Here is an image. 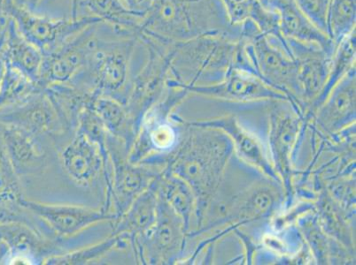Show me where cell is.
<instances>
[{
    "label": "cell",
    "instance_id": "ba28073f",
    "mask_svg": "<svg viewBox=\"0 0 356 265\" xmlns=\"http://www.w3.org/2000/svg\"><path fill=\"white\" fill-rule=\"evenodd\" d=\"M186 232L182 219L159 195L154 224L142 237L131 244L138 263L170 264L184 248Z\"/></svg>",
    "mask_w": 356,
    "mask_h": 265
},
{
    "label": "cell",
    "instance_id": "b9f144b4",
    "mask_svg": "<svg viewBox=\"0 0 356 265\" xmlns=\"http://www.w3.org/2000/svg\"><path fill=\"white\" fill-rule=\"evenodd\" d=\"M79 9H77V0H72V10H71V18H79Z\"/></svg>",
    "mask_w": 356,
    "mask_h": 265
},
{
    "label": "cell",
    "instance_id": "83f0119b",
    "mask_svg": "<svg viewBox=\"0 0 356 265\" xmlns=\"http://www.w3.org/2000/svg\"><path fill=\"white\" fill-rule=\"evenodd\" d=\"M355 31L346 37L337 46L332 55L328 79L316 101L325 103L332 89L355 67Z\"/></svg>",
    "mask_w": 356,
    "mask_h": 265
},
{
    "label": "cell",
    "instance_id": "f35d334b",
    "mask_svg": "<svg viewBox=\"0 0 356 265\" xmlns=\"http://www.w3.org/2000/svg\"><path fill=\"white\" fill-rule=\"evenodd\" d=\"M265 241L268 242L270 248H273V250H276L277 252H286V250L284 243H282V242H281L277 238L270 237V236H268V238L265 239Z\"/></svg>",
    "mask_w": 356,
    "mask_h": 265
},
{
    "label": "cell",
    "instance_id": "7402d4cb",
    "mask_svg": "<svg viewBox=\"0 0 356 265\" xmlns=\"http://www.w3.org/2000/svg\"><path fill=\"white\" fill-rule=\"evenodd\" d=\"M89 108L96 113L108 134L124 142L129 151L137 134V127L124 103L110 96L93 93Z\"/></svg>",
    "mask_w": 356,
    "mask_h": 265
},
{
    "label": "cell",
    "instance_id": "4fadbf2b",
    "mask_svg": "<svg viewBox=\"0 0 356 265\" xmlns=\"http://www.w3.org/2000/svg\"><path fill=\"white\" fill-rule=\"evenodd\" d=\"M0 123L18 126L40 137L58 139L70 132L44 89L18 105L0 109Z\"/></svg>",
    "mask_w": 356,
    "mask_h": 265
},
{
    "label": "cell",
    "instance_id": "d590c367",
    "mask_svg": "<svg viewBox=\"0 0 356 265\" xmlns=\"http://www.w3.org/2000/svg\"><path fill=\"white\" fill-rule=\"evenodd\" d=\"M26 212L27 210L22 207H13L0 203V225L9 222H22L33 225Z\"/></svg>",
    "mask_w": 356,
    "mask_h": 265
},
{
    "label": "cell",
    "instance_id": "e0dca14e",
    "mask_svg": "<svg viewBox=\"0 0 356 265\" xmlns=\"http://www.w3.org/2000/svg\"><path fill=\"white\" fill-rule=\"evenodd\" d=\"M268 6L280 14L281 32L286 40L317 45L331 56L334 53L332 38L307 17L294 0H270Z\"/></svg>",
    "mask_w": 356,
    "mask_h": 265
},
{
    "label": "cell",
    "instance_id": "7bdbcfd3",
    "mask_svg": "<svg viewBox=\"0 0 356 265\" xmlns=\"http://www.w3.org/2000/svg\"><path fill=\"white\" fill-rule=\"evenodd\" d=\"M257 1L260 2L261 4L264 5V6H268L270 0H257Z\"/></svg>",
    "mask_w": 356,
    "mask_h": 265
},
{
    "label": "cell",
    "instance_id": "5bb4252c",
    "mask_svg": "<svg viewBox=\"0 0 356 265\" xmlns=\"http://www.w3.org/2000/svg\"><path fill=\"white\" fill-rule=\"evenodd\" d=\"M0 243L6 248V264H43L63 253L57 242L45 237L35 225L9 222L0 225Z\"/></svg>",
    "mask_w": 356,
    "mask_h": 265
},
{
    "label": "cell",
    "instance_id": "cb8c5ba5",
    "mask_svg": "<svg viewBox=\"0 0 356 265\" xmlns=\"http://www.w3.org/2000/svg\"><path fill=\"white\" fill-rule=\"evenodd\" d=\"M320 121L334 130L355 115V67L349 71L325 101Z\"/></svg>",
    "mask_w": 356,
    "mask_h": 265
},
{
    "label": "cell",
    "instance_id": "9a60e30c",
    "mask_svg": "<svg viewBox=\"0 0 356 265\" xmlns=\"http://www.w3.org/2000/svg\"><path fill=\"white\" fill-rule=\"evenodd\" d=\"M286 41L297 63L300 96L306 100H316L328 79L332 56L317 45L293 40Z\"/></svg>",
    "mask_w": 356,
    "mask_h": 265
},
{
    "label": "cell",
    "instance_id": "ac0fdd59",
    "mask_svg": "<svg viewBox=\"0 0 356 265\" xmlns=\"http://www.w3.org/2000/svg\"><path fill=\"white\" fill-rule=\"evenodd\" d=\"M190 125L197 128L220 129L225 132L232 139L235 150L243 160L258 168L271 179L280 180L276 171L268 162L260 141L241 127L232 116L213 121L191 123Z\"/></svg>",
    "mask_w": 356,
    "mask_h": 265
},
{
    "label": "cell",
    "instance_id": "d6a6232c",
    "mask_svg": "<svg viewBox=\"0 0 356 265\" xmlns=\"http://www.w3.org/2000/svg\"><path fill=\"white\" fill-rule=\"evenodd\" d=\"M276 205V196L270 189H258L248 195L241 206V216L242 219H254L268 216Z\"/></svg>",
    "mask_w": 356,
    "mask_h": 265
},
{
    "label": "cell",
    "instance_id": "74e56055",
    "mask_svg": "<svg viewBox=\"0 0 356 265\" xmlns=\"http://www.w3.org/2000/svg\"><path fill=\"white\" fill-rule=\"evenodd\" d=\"M15 5L19 8L27 9L29 11L35 12L38 6L40 5L42 0H12Z\"/></svg>",
    "mask_w": 356,
    "mask_h": 265
},
{
    "label": "cell",
    "instance_id": "f1b7e54d",
    "mask_svg": "<svg viewBox=\"0 0 356 265\" xmlns=\"http://www.w3.org/2000/svg\"><path fill=\"white\" fill-rule=\"evenodd\" d=\"M44 90L33 80L6 63V70L0 85V109L24 102Z\"/></svg>",
    "mask_w": 356,
    "mask_h": 265
},
{
    "label": "cell",
    "instance_id": "6da1fadb",
    "mask_svg": "<svg viewBox=\"0 0 356 265\" xmlns=\"http://www.w3.org/2000/svg\"><path fill=\"white\" fill-rule=\"evenodd\" d=\"M139 33L170 43L208 35L238 41L241 25L231 24L221 0H154Z\"/></svg>",
    "mask_w": 356,
    "mask_h": 265
},
{
    "label": "cell",
    "instance_id": "d6986e66",
    "mask_svg": "<svg viewBox=\"0 0 356 265\" xmlns=\"http://www.w3.org/2000/svg\"><path fill=\"white\" fill-rule=\"evenodd\" d=\"M160 177L134 200L124 214L112 223L113 234H127L129 245L142 237L154 224L157 216Z\"/></svg>",
    "mask_w": 356,
    "mask_h": 265
},
{
    "label": "cell",
    "instance_id": "4dcf8cb0",
    "mask_svg": "<svg viewBox=\"0 0 356 265\" xmlns=\"http://www.w3.org/2000/svg\"><path fill=\"white\" fill-rule=\"evenodd\" d=\"M24 198L20 176L13 166L0 135V203L22 207Z\"/></svg>",
    "mask_w": 356,
    "mask_h": 265
},
{
    "label": "cell",
    "instance_id": "8d00e7d4",
    "mask_svg": "<svg viewBox=\"0 0 356 265\" xmlns=\"http://www.w3.org/2000/svg\"><path fill=\"white\" fill-rule=\"evenodd\" d=\"M131 11L147 15L154 0H120Z\"/></svg>",
    "mask_w": 356,
    "mask_h": 265
},
{
    "label": "cell",
    "instance_id": "ab89813d",
    "mask_svg": "<svg viewBox=\"0 0 356 265\" xmlns=\"http://www.w3.org/2000/svg\"><path fill=\"white\" fill-rule=\"evenodd\" d=\"M8 15H6L4 10H3L1 4H0V44H1L3 37H4L6 24H8Z\"/></svg>",
    "mask_w": 356,
    "mask_h": 265
},
{
    "label": "cell",
    "instance_id": "7c38bea8",
    "mask_svg": "<svg viewBox=\"0 0 356 265\" xmlns=\"http://www.w3.org/2000/svg\"><path fill=\"white\" fill-rule=\"evenodd\" d=\"M21 205L49 226L60 239L73 237L100 223L109 222L112 224L118 219L114 213L103 208L98 210L82 205H54L31 201L26 198L22 200Z\"/></svg>",
    "mask_w": 356,
    "mask_h": 265
},
{
    "label": "cell",
    "instance_id": "7a4b0ae2",
    "mask_svg": "<svg viewBox=\"0 0 356 265\" xmlns=\"http://www.w3.org/2000/svg\"><path fill=\"white\" fill-rule=\"evenodd\" d=\"M231 144L222 135H194L165 160V171L193 189L196 203H206L218 187L227 162Z\"/></svg>",
    "mask_w": 356,
    "mask_h": 265
},
{
    "label": "cell",
    "instance_id": "277c9868",
    "mask_svg": "<svg viewBox=\"0 0 356 265\" xmlns=\"http://www.w3.org/2000/svg\"><path fill=\"white\" fill-rule=\"evenodd\" d=\"M238 41L225 35H208L175 43L170 67L172 78L187 85H195L205 77L223 78L234 60Z\"/></svg>",
    "mask_w": 356,
    "mask_h": 265
},
{
    "label": "cell",
    "instance_id": "44dd1931",
    "mask_svg": "<svg viewBox=\"0 0 356 265\" xmlns=\"http://www.w3.org/2000/svg\"><path fill=\"white\" fill-rule=\"evenodd\" d=\"M0 49L4 54L6 63L38 83L44 55L26 40L10 17L6 24Z\"/></svg>",
    "mask_w": 356,
    "mask_h": 265
},
{
    "label": "cell",
    "instance_id": "1f68e13d",
    "mask_svg": "<svg viewBox=\"0 0 356 265\" xmlns=\"http://www.w3.org/2000/svg\"><path fill=\"white\" fill-rule=\"evenodd\" d=\"M249 19L254 22L259 31L268 37H273L288 46L286 38L281 32L280 14L270 6H264L252 0Z\"/></svg>",
    "mask_w": 356,
    "mask_h": 265
},
{
    "label": "cell",
    "instance_id": "30bf717a",
    "mask_svg": "<svg viewBox=\"0 0 356 265\" xmlns=\"http://www.w3.org/2000/svg\"><path fill=\"white\" fill-rule=\"evenodd\" d=\"M86 28L59 49L44 55L38 84L47 89L55 84L70 83L86 66L90 51L99 37L100 25Z\"/></svg>",
    "mask_w": 356,
    "mask_h": 265
},
{
    "label": "cell",
    "instance_id": "ee69618b",
    "mask_svg": "<svg viewBox=\"0 0 356 265\" xmlns=\"http://www.w3.org/2000/svg\"><path fill=\"white\" fill-rule=\"evenodd\" d=\"M0 1H1V0H0Z\"/></svg>",
    "mask_w": 356,
    "mask_h": 265
},
{
    "label": "cell",
    "instance_id": "2e32d148",
    "mask_svg": "<svg viewBox=\"0 0 356 265\" xmlns=\"http://www.w3.org/2000/svg\"><path fill=\"white\" fill-rule=\"evenodd\" d=\"M0 135L19 176L40 173L47 166L48 157L42 137L18 126L3 123H0Z\"/></svg>",
    "mask_w": 356,
    "mask_h": 265
},
{
    "label": "cell",
    "instance_id": "f546056e",
    "mask_svg": "<svg viewBox=\"0 0 356 265\" xmlns=\"http://www.w3.org/2000/svg\"><path fill=\"white\" fill-rule=\"evenodd\" d=\"M355 0H331L327 14V31L336 48L355 31Z\"/></svg>",
    "mask_w": 356,
    "mask_h": 265
},
{
    "label": "cell",
    "instance_id": "3957f363",
    "mask_svg": "<svg viewBox=\"0 0 356 265\" xmlns=\"http://www.w3.org/2000/svg\"><path fill=\"white\" fill-rule=\"evenodd\" d=\"M137 37H98L86 66L70 83L124 103L131 88V63Z\"/></svg>",
    "mask_w": 356,
    "mask_h": 265
},
{
    "label": "cell",
    "instance_id": "8992f818",
    "mask_svg": "<svg viewBox=\"0 0 356 265\" xmlns=\"http://www.w3.org/2000/svg\"><path fill=\"white\" fill-rule=\"evenodd\" d=\"M106 146L111 166V179L106 190V202L102 208L114 213L118 219L127 211L134 200L161 176L164 168L129 162L128 147L124 142L109 134Z\"/></svg>",
    "mask_w": 356,
    "mask_h": 265
},
{
    "label": "cell",
    "instance_id": "4316f807",
    "mask_svg": "<svg viewBox=\"0 0 356 265\" xmlns=\"http://www.w3.org/2000/svg\"><path fill=\"white\" fill-rule=\"evenodd\" d=\"M129 245L127 234H112L98 243L80 250L51 255L44 261L47 265H86L106 257L110 252L125 248Z\"/></svg>",
    "mask_w": 356,
    "mask_h": 265
},
{
    "label": "cell",
    "instance_id": "60d3db41",
    "mask_svg": "<svg viewBox=\"0 0 356 265\" xmlns=\"http://www.w3.org/2000/svg\"><path fill=\"white\" fill-rule=\"evenodd\" d=\"M6 70V60L3 54L1 49H0V85H1V83L3 78H4L5 73Z\"/></svg>",
    "mask_w": 356,
    "mask_h": 265
},
{
    "label": "cell",
    "instance_id": "9c48e42d",
    "mask_svg": "<svg viewBox=\"0 0 356 265\" xmlns=\"http://www.w3.org/2000/svg\"><path fill=\"white\" fill-rule=\"evenodd\" d=\"M60 160L65 172L76 185L95 187L100 178H104L106 190L108 189L111 166L106 146L76 131L69 144L61 148Z\"/></svg>",
    "mask_w": 356,
    "mask_h": 265
},
{
    "label": "cell",
    "instance_id": "484cf974",
    "mask_svg": "<svg viewBox=\"0 0 356 265\" xmlns=\"http://www.w3.org/2000/svg\"><path fill=\"white\" fill-rule=\"evenodd\" d=\"M159 195L182 219L184 228L188 230L191 215L196 205L195 195L188 184L164 170L159 180Z\"/></svg>",
    "mask_w": 356,
    "mask_h": 265
},
{
    "label": "cell",
    "instance_id": "5b68a950",
    "mask_svg": "<svg viewBox=\"0 0 356 265\" xmlns=\"http://www.w3.org/2000/svg\"><path fill=\"white\" fill-rule=\"evenodd\" d=\"M138 40L147 51V60L134 79L126 99L125 106L134 121L137 131L145 112L163 98L170 78L175 43L159 40L143 33Z\"/></svg>",
    "mask_w": 356,
    "mask_h": 265
},
{
    "label": "cell",
    "instance_id": "ffe728a7",
    "mask_svg": "<svg viewBox=\"0 0 356 265\" xmlns=\"http://www.w3.org/2000/svg\"><path fill=\"white\" fill-rule=\"evenodd\" d=\"M80 11L100 19L118 37H137L145 15L129 10L120 0H77Z\"/></svg>",
    "mask_w": 356,
    "mask_h": 265
},
{
    "label": "cell",
    "instance_id": "603a6c76",
    "mask_svg": "<svg viewBox=\"0 0 356 265\" xmlns=\"http://www.w3.org/2000/svg\"><path fill=\"white\" fill-rule=\"evenodd\" d=\"M299 119L281 112L271 116L270 144L278 172L289 184L290 158L300 131Z\"/></svg>",
    "mask_w": 356,
    "mask_h": 265
},
{
    "label": "cell",
    "instance_id": "52a82bcc",
    "mask_svg": "<svg viewBox=\"0 0 356 265\" xmlns=\"http://www.w3.org/2000/svg\"><path fill=\"white\" fill-rule=\"evenodd\" d=\"M0 4L6 15L15 21L21 34L43 55L59 49L90 26L103 24L100 19L92 15H82L76 19L38 15L35 12L19 8L12 0H1Z\"/></svg>",
    "mask_w": 356,
    "mask_h": 265
},
{
    "label": "cell",
    "instance_id": "836d02e7",
    "mask_svg": "<svg viewBox=\"0 0 356 265\" xmlns=\"http://www.w3.org/2000/svg\"><path fill=\"white\" fill-rule=\"evenodd\" d=\"M294 1L319 30L328 35L327 14H328L331 0H294Z\"/></svg>",
    "mask_w": 356,
    "mask_h": 265
},
{
    "label": "cell",
    "instance_id": "e575fe53",
    "mask_svg": "<svg viewBox=\"0 0 356 265\" xmlns=\"http://www.w3.org/2000/svg\"><path fill=\"white\" fill-rule=\"evenodd\" d=\"M229 22L233 26H241L248 20L252 0H221Z\"/></svg>",
    "mask_w": 356,
    "mask_h": 265
},
{
    "label": "cell",
    "instance_id": "d4e9b609",
    "mask_svg": "<svg viewBox=\"0 0 356 265\" xmlns=\"http://www.w3.org/2000/svg\"><path fill=\"white\" fill-rule=\"evenodd\" d=\"M70 132H74L80 115L89 108L93 92L70 83L55 84L44 89Z\"/></svg>",
    "mask_w": 356,
    "mask_h": 265
},
{
    "label": "cell",
    "instance_id": "8fae6325",
    "mask_svg": "<svg viewBox=\"0 0 356 265\" xmlns=\"http://www.w3.org/2000/svg\"><path fill=\"white\" fill-rule=\"evenodd\" d=\"M167 87H180L189 92L229 101L251 102L259 100H291L286 94L268 85L257 74L232 65L221 82L208 85H187L168 78ZM292 101V100H291Z\"/></svg>",
    "mask_w": 356,
    "mask_h": 265
}]
</instances>
